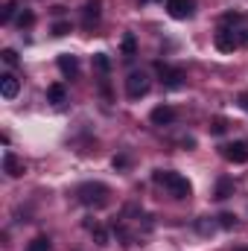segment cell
Masks as SVG:
<instances>
[{
	"label": "cell",
	"instance_id": "obj_25",
	"mask_svg": "<svg viewBox=\"0 0 248 251\" xmlns=\"http://www.w3.org/2000/svg\"><path fill=\"white\" fill-rule=\"evenodd\" d=\"M222 21H225V24H240V21H243V15H237V12H228Z\"/></svg>",
	"mask_w": 248,
	"mask_h": 251
},
{
	"label": "cell",
	"instance_id": "obj_16",
	"mask_svg": "<svg viewBox=\"0 0 248 251\" xmlns=\"http://www.w3.org/2000/svg\"><path fill=\"white\" fill-rule=\"evenodd\" d=\"M94 67H97V70H99V73L105 76V73L111 70V59H108L105 53H97V56H94Z\"/></svg>",
	"mask_w": 248,
	"mask_h": 251
},
{
	"label": "cell",
	"instance_id": "obj_17",
	"mask_svg": "<svg viewBox=\"0 0 248 251\" xmlns=\"http://www.w3.org/2000/svg\"><path fill=\"white\" fill-rule=\"evenodd\" d=\"M53 246H50V240L47 237H35L29 246H26V251H50Z\"/></svg>",
	"mask_w": 248,
	"mask_h": 251
},
{
	"label": "cell",
	"instance_id": "obj_28",
	"mask_svg": "<svg viewBox=\"0 0 248 251\" xmlns=\"http://www.w3.org/2000/svg\"><path fill=\"white\" fill-rule=\"evenodd\" d=\"M240 105L248 111V91H246V94H240Z\"/></svg>",
	"mask_w": 248,
	"mask_h": 251
},
{
	"label": "cell",
	"instance_id": "obj_18",
	"mask_svg": "<svg viewBox=\"0 0 248 251\" xmlns=\"http://www.w3.org/2000/svg\"><path fill=\"white\" fill-rule=\"evenodd\" d=\"M15 9H18V3H15V0H9V3L3 6V12H0V21H3V24H9V21L15 18Z\"/></svg>",
	"mask_w": 248,
	"mask_h": 251
},
{
	"label": "cell",
	"instance_id": "obj_12",
	"mask_svg": "<svg viewBox=\"0 0 248 251\" xmlns=\"http://www.w3.org/2000/svg\"><path fill=\"white\" fill-rule=\"evenodd\" d=\"M213 196H216L219 201L231 199V196H234V181H231L228 176H225V178H219V181H216V193H213Z\"/></svg>",
	"mask_w": 248,
	"mask_h": 251
},
{
	"label": "cell",
	"instance_id": "obj_9",
	"mask_svg": "<svg viewBox=\"0 0 248 251\" xmlns=\"http://www.w3.org/2000/svg\"><path fill=\"white\" fill-rule=\"evenodd\" d=\"M18 91H21L18 76H15V73H3V76H0V94H3V100H15Z\"/></svg>",
	"mask_w": 248,
	"mask_h": 251
},
{
	"label": "cell",
	"instance_id": "obj_27",
	"mask_svg": "<svg viewBox=\"0 0 248 251\" xmlns=\"http://www.w3.org/2000/svg\"><path fill=\"white\" fill-rule=\"evenodd\" d=\"M125 164H128V161H125V158H114V170H123Z\"/></svg>",
	"mask_w": 248,
	"mask_h": 251
},
{
	"label": "cell",
	"instance_id": "obj_14",
	"mask_svg": "<svg viewBox=\"0 0 248 251\" xmlns=\"http://www.w3.org/2000/svg\"><path fill=\"white\" fill-rule=\"evenodd\" d=\"M64 97H67V91H64V85H50L47 88V100L53 102V105H62Z\"/></svg>",
	"mask_w": 248,
	"mask_h": 251
},
{
	"label": "cell",
	"instance_id": "obj_11",
	"mask_svg": "<svg viewBox=\"0 0 248 251\" xmlns=\"http://www.w3.org/2000/svg\"><path fill=\"white\" fill-rule=\"evenodd\" d=\"M59 70H62L67 79H76V76H79V59L70 56V53H62V56H59Z\"/></svg>",
	"mask_w": 248,
	"mask_h": 251
},
{
	"label": "cell",
	"instance_id": "obj_6",
	"mask_svg": "<svg viewBox=\"0 0 248 251\" xmlns=\"http://www.w3.org/2000/svg\"><path fill=\"white\" fill-rule=\"evenodd\" d=\"M158 73H161V82H164V88H170V91H178V88L184 85V73H181L178 67L158 64Z\"/></svg>",
	"mask_w": 248,
	"mask_h": 251
},
{
	"label": "cell",
	"instance_id": "obj_1",
	"mask_svg": "<svg viewBox=\"0 0 248 251\" xmlns=\"http://www.w3.org/2000/svg\"><path fill=\"white\" fill-rule=\"evenodd\" d=\"M76 196H79V201H82L85 207H105V204L111 201V190L105 187L102 181H88V184H82V187L76 190Z\"/></svg>",
	"mask_w": 248,
	"mask_h": 251
},
{
	"label": "cell",
	"instance_id": "obj_2",
	"mask_svg": "<svg viewBox=\"0 0 248 251\" xmlns=\"http://www.w3.org/2000/svg\"><path fill=\"white\" fill-rule=\"evenodd\" d=\"M152 181H155V184H164V187L170 190L173 199H190V193H193L190 181H187L181 173H164V170H158V173L152 176Z\"/></svg>",
	"mask_w": 248,
	"mask_h": 251
},
{
	"label": "cell",
	"instance_id": "obj_30",
	"mask_svg": "<svg viewBox=\"0 0 248 251\" xmlns=\"http://www.w3.org/2000/svg\"><path fill=\"white\" fill-rule=\"evenodd\" d=\"M240 251H248V249H240Z\"/></svg>",
	"mask_w": 248,
	"mask_h": 251
},
{
	"label": "cell",
	"instance_id": "obj_26",
	"mask_svg": "<svg viewBox=\"0 0 248 251\" xmlns=\"http://www.w3.org/2000/svg\"><path fill=\"white\" fill-rule=\"evenodd\" d=\"M198 231H201V234H210V231H213V222H198Z\"/></svg>",
	"mask_w": 248,
	"mask_h": 251
},
{
	"label": "cell",
	"instance_id": "obj_19",
	"mask_svg": "<svg viewBox=\"0 0 248 251\" xmlns=\"http://www.w3.org/2000/svg\"><path fill=\"white\" fill-rule=\"evenodd\" d=\"M91 234H94V240H97V246H108V231H105V228H99V225H94V228H91Z\"/></svg>",
	"mask_w": 248,
	"mask_h": 251
},
{
	"label": "cell",
	"instance_id": "obj_7",
	"mask_svg": "<svg viewBox=\"0 0 248 251\" xmlns=\"http://www.w3.org/2000/svg\"><path fill=\"white\" fill-rule=\"evenodd\" d=\"M167 12L175 21H187L193 18V0H167Z\"/></svg>",
	"mask_w": 248,
	"mask_h": 251
},
{
	"label": "cell",
	"instance_id": "obj_21",
	"mask_svg": "<svg viewBox=\"0 0 248 251\" xmlns=\"http://www.w3.org/2000/svg\"><path fill=\"white\" fill-rule=\"evenodd\" d=\"M219 228H225V231L237 228V216H234V213H222V216H219Z\"/></svg>",
	"mask_w": 248,
	"mask_h": 251
},
{
	"label": "cell",
	"instance_id": "obj_15",
	"mask_svg": "<svg viewBox=\"0 0 248 251\" xmlns=\"http://www.w3.org/2000/svg\"><path fill=\"white\" fill-rule=\"evenodd\" d=\"M123 56L125 59H134V56H137V41H134L131 32H125L123 35Z\"/></svg>",
	"mask_w": 248,
	"mask_h": 251
},
{
	"label": "cell",
	"instance_id": "obj_24",
	"mask_svg": "<svg viewBox=\"0 0 248 251\" xmlns=\"http://www.w3.org/2000/svg\"><path fill=\"white\" fill-rule=\"evenodd\" d=\"M67 32H70V24H67V21H59V24L53 26V35H59V38H62V35H67Z\"/></svg>",
	"mask_w": 248,
	"mask_h": 251
},
{
	"label": "cell",
	"instance_id": "obj_22",
	"mask_svg": "<svg viewBox=\"0 0 248 251\" xmlns=\"http://www.w3.org/2000/svg\"><path fill=\"white\" fill-rule=\"evenodd\" d=\"M225 128H228V123H225L222 117H216V120L210 123V131H213V134H225Z\"/></svg>",
	"mask_w": 248,
	"mask_h": 251
},
{
	"label": "cell",
	"instance_id": "obj_29",
	"mask_svg": "<svg viewBox=\"0 0 248 251\" xmlns=\"http://www.w3.org/2000/svg\"><path fill=\"white\" fill-rule=\"evenodd\" d=\"M240 41H243V44H248V29H243V32H240Z\"/></svg>",
	"mask_w": 248,
	"mask_h": 251
},
{
	"label": "cell",
	"instance_id": "obj_23",
	"mask_svg": "<svg viewBox=\"0 0 248 251\" xmlns=\"http://www.w3.org/2000/svg\"><path fill=\"white\" fill-rule=\"evenodd\" d=\"M3 62L9 64V67H15L21 59H18V53H15V50H3Z\"/></svg>",
	"mask_w": 248,
	"mask_h": 251
},
{
	"label": "cell",
	"instance_id": "obj_13",
	"mask_svg": "<svg viewBox=\"0 0 248 251\" xmlns=\"http://www.w3.org/2000/svg\"><path fill=\"white\" fill-rule=\"evenodd\" d=\"M99 21V0H91L88 6H85V26H91V24H97Z\"/></svg>",
	"mask_w": 248,
	"mask_h": 251
},
{
	"label": "cell",
	"instance_id": "obj_20",
	"mask_svg": "<svg viewBox=\"0 0 248 251\" xmlns=\"http://www.w3.org/2000/svg\"><path fill=\"white\" fill-rule=\"evenodd\" d=\"M32 24H35V15H32L29 9H24V12L18 15V26L24 29V26H32Z\"/></svg>",
	"mask_w": 248,
	"mask_h": 251
},
{
	"label": "cell",
	"instance_id": "obj_10",
	"mask_svg": "<svg viewBox=\"0 0 248 251\" xmlns=\"http://www.w3.org/2000/svg\"><path fill=\"white\" fill-rule=\"evenodd\" d=\"M175 108H170V105H158V108H152V114H149V120L155 126H170V123H175Z\"/></svg>",
	"mask_w": 248,
	"mask_h": 251
},
{
	"label": "cell",
	"instance_id": "obj_4",
	"mask_svg": "<svg viewBox=\"0 0 248 251\" xmlns=\"http://www.w3.org/2000/svg\"><path fill=\"white\" fill-rule=\"evenodd\" d=\"M222 158L231 164H248V140H234L222 146Z\"/></svg>",
	"mask_w": 248,
	"mask_h": 251
},
{
	"label": "cell",
	"instance_id": "obj_5",
	"mask_svg": "<svg viewBox=\"0 0 248 251\" xmlns=\"http://www.w3.org/2000/svg\"><path fill=\"white\" fill-rule=\"evenodd\" d=\"M213 41H216V50H222V53H234L240 47V35L234 29H228V26H219L216 35H213Z\"/></svg>",
	"mask_w": 248,
	"mask_h": 251
},
{
	"label": "cell",
	"instance_id": "obj_3",
	"mask_svg": "<svg viewBox=\"0 0 248 251\" xmlns=\"http://www.w3.org/2000/svg\"><path fill=\"white\" fill-rule=\"evenodd\" d=\"M149 76L143 73V70H134V73H128V79H125V97L128 100H140V97H146L149 94Z\"/></svg>",
	"mask_w": 248,
	"mask_h": 251
},
{
	"label": "cell",
	"instance_id": "obj_8",
	"mask_svg": "<svg viewBox=\"0 0 248 251\" xmlns=\"http://www.w3.org/2000/svg\"><path fill=\"white\" fill-rule=\"evenodd\" d=\"M3 173H6L9 178H21V176L26 173V167H24V161H21L15 152H6V155H3Z\"/></svg>",
	"mask_w": 248,
	"mask_h": 251
}]
</instances>
